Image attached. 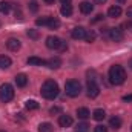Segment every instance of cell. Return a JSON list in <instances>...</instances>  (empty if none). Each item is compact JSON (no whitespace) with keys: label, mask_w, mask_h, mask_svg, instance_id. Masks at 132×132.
I'll return each instance as SVG.
<instances>
[{"label":"cell","mask_w":132,"mask_h":132,"mask_svg":"<svg viewBox=\"0 0 132 132\" xmlns=\"http://www.w3.org/2000/svg\"><path fill=\"white\" fill-rule=\"evenodd\" d=\"M109 80L112 85H123L126 80V71L123 69V66L114 65L109 69Z\"/></svg>","instance_id":"cell-1"},{"label":"cell","mask_w":132,"mask_h":132,"mask_svg":"<svg viewBox=\"0 0 132 132\" xmlns=\"http://www.w3.org/2000/svg\"><path fill=\"white\" fill-rule=\"evenodd\" d=\"M42 95L46 100H54L57 95H59V85L57 81L54 80H46L43 85H42Z\"/></svg>","instance_id":"cell-2"},{"label":"cell","mask_w":132,"mask_h":132,"mask_svg":"<svg viewBox=\"0 0 132 132\" xmlns=\"http://www.w3.org/2000/svg\"><path fill=\"white\" fill-rule=\"evenodd\" d=\"M65 91L69 97H78L81 92V85L78 80H68L65 83Z\"/></svg>","instance_id":"cell-3"},{"label":"cell","mask_w":132,"mask_h":132,"mask_svg":"<svg viewBox=\"0 0 132 132\" xmlns=\"http://www.w3.org/2000/svg\"><path fill=\"white\" fill-rule=\"evenodd\" d=\"M14 98V88L9 83H3L0 86V100L3 103H8Z\"/></svg>","instance_id":"cell-4"},{"label":"cell","mask_w":132,"mask_h":132,"mask_svg":"<svg viewBox=\"0 0 132 132\" xmlns=\"http://www.w3.org/2000/svg\"><path fill=\"white\" fill-rule=\"evenodd\" d=\"M109 38H111L112 42H121V40L125 38L123 31L118 29V28H111V29H109Z\"/></svg>","instance_id":"cell-5"},{"label":"cell","mask_w":132,"mask_h":132,"mask_svg":"<svg viewBox=\"0 0 132 132\" xmlns=\"http://www.w3.org/2000/svg\"><path fill=\"white\" fill-rule=\"evenodd\" d=\"M100 94V88L95 81H89L88 83V97L89 98H95Z\"/></svg>","instance_id":"cell-6"},{"label":"cell","mask_w":132,"mask_h":132,"mask_svg":"<svg viewBox=\"0 0 132 132\" xmlns=\"http://www.w3.org/2000/svg\"><path fill=\"white\" fill-rule=\"evenodd\" d=\"M60 38L59 37H55V35H49L48 38H46V46L49 48V49H59V46H60Z\"/></svg>","instance_id":"cell-7"},{"label":"cell","mask_w":132,"mask_h":132,"mask_svg":"<svg viewBox=\"0 0 132 132\" xmlns=\"http://www.w3.org/2000/svg\"><path fill=\"white\" fill-rule=\"evenodd\" d=\"M71 35H72V38H75V40H81V38L86 37V29H85L83 26H77V28L72 29Z\"/></svg>","instance_id":"cell-8"},{"label":"cell","mask_w":132,"mask_h":132,"mask_svg":"<svg viewBox=\"0 0 132 132\" xmlns=\"http://www.w3.org/2000/svg\"><path fill=\"white\" fill-rule=\"evenodd\" d=\"M20 40L19 38H14V37H11V38H8V42H6V48L9 49V51H19L20 49Z\"/></svg>","instance_id":"cell-9"},{"label":"cell","mask_w":132,"mask_h":132,"mask_svg":"<svg viewBox=\"0 0 132 132\" xmlns=\"http://www.w3.org/2000/svg\"><path fill=\"white\" fill-rule=\"evenodd\" d=\"M14 80H15V85H17L19 88H25V86L28 85V77H26V74H17Z\"/></svg>","instance_id":"cell-10"},{"label":"cell","mask_w":132,"mask_h":132,"mask_svg":"<svg viewBox=\"0 0 132 132\" xmlns=\"http://www.w3.org/2000/svg\"><path fill=\"white\" fill-rule=\"evenodd\" d=\"M108 15H109V17H112V19H117V17H120V15H121V8H120L118 5H114V6H111V8L108 9Z\"/></svg>","instance_id":"cell-11"},{"label":"cell","mask_w":132,"mask_h":132,"mask_svg":"<svg viewBox=\"0 0 132 132\" xmlns=\"http://www.w3.org/2000/svg\"><path fill=\"white\" fill-rule=\"evenodd\" d=\"M80 11H81L83 14H91V12L94 11V5H92L91 2H81V3H80Z\"/></svg>","instance_id":"cell-12"},{"label":"cell","mask_w":132,"mask_h":132,"mask_svg":"<svg viewBox=\"0 0 132 132\" xmlns=\"http://www.w3.org/2000/svg\"><path fill=\"white\" fill-rule=\"evenodd\" d=\"M59 125H60L62 128H69V126L72 125V117H71V115H60Z\"/></svg>","instance_id":"cell-13"},{"label":"cell","mask_w":132,"mask_h":132,"mask_svg":"<svg viewBox=\"0 0 132 132\" xmlns=\"http://www.w3.org/2000/svg\"><path fill=\"white\" fill-rule=\"evenodd\" d=\"M46 66L51 68V69H59V68L62 66V60H60L59 57H52V59H49V60L46 62Z\"/></svg>","instance_id":"cell-14"},{"label":"cell","mask_w":132,"mask_h":132,"mask_svg":"<svg viewBox=\"0 0 132 132\" xmlns=\"http://www.w3.org/2000/svg\"><path fill=\"white\" fill-rule=\"evenodd\" d=\"M46 26H48L49 29H59V28H60V20H59L57 17H48Z\"/></svg>","instance_id":"cell-15"},{"label":"cell","mask_w":132,"mask_h":132,"mask_svg":"<svg viewBox=\"0 0 132 132\" xmlns=\"http://www.w3.org/2000/svg\"><path fill=\"white\" fill-rule=\"evenodd\" d=\"M77 115H78V118L86 120V118L91 117V112H89V109H86V108H78V109H77Z\"/></svg>","instance_id":"cell-16"},{"label":"cell","mask_w":132,"mask_h":132,"mask_svg":"<svg viewBox=\"0 0 132 132\" xmlns=\"http://www.w3.org/2000/svg\"><path fill=\"white\" fill-rule=\"evenodd\" d=\"M11 59L8 57V55H0V68L2 69H8L9 66H11Z\"/></svg>","instance_id":"cell-17"},{"label":"cell","mask_w":132,"mask_h":132,"mask_svg":"<svg viewBox=\"0 0 132 132\" xmlns=\"http://www.w3.org/2000/svg\"><path fill=\"white\" fill-rule=\"evenodd\" d=\"M60 12H62V15H65V17H71V15H72V6H71L69 3H68V5H62Z\"/></svg>","instance_id":"cell-18"},{"label":"cell","mask_w":132,"mask_h":132,"mask_svg":"<svg viewBox=\"0 0 132 132\" xmlns=\"http://www.w3.org/2000/svg\"><path fill=\"white\" fill-rule=\"evenodd\" d=\"M28 65L45 66V65H46V60H43V59H38V57H29V59H28Z\"/></svg>","instance_id":"cell-19"},{"label":"cell","mask_w":132,"mask_h":132,"mask_svg":"<svg viewBox=\"0 0 132 132\" xmlns=\"http://www.w3.org/2000/svg\"><path fill=\"white\" fill-rule=\"evenodd\" d=\"M109 125H111V128H114V129H120V128H121V118L112 117V118L109 120Z\"/></svg>","instance_id":"cell-20"},{"label":"cell","mask_w":132,"mask_h":132,"mask_svg":"<svg viewBox=\"0 0 132 132\" xmlns=\"http://www.w3.org/2000/svg\"><path fill=\"white\" fill-rule=\"evenodd\" d=\"M92 117H94V120L101 121V120L106 117V114H104V111H103V109H95V111H94V114H92Z\"/></svg>","instance_id":"cell-21"},{"label":"cell","mask_w":132,"mask_h":132,"mask_svg":"<svg viewBox=\"0 0 132 132\" xmlns=\"http://www.w3.org/2000/svg\"><path fill=\"white\" fill-rule=\"evenodd\" d=\"M54 131V126L51 123H42L38 126V132H52Z\"/></svg>","instance_id":"cell-22"},{"label":"cell","mask_w":132,"mask_h":132,"mask_svg":"<svg viewBox=\"0 0 132 132\" xmlns=\"http://www.w3.org/2000/svg\"><path fill=\"white\" fill-rule=\"evenodd\" d=\"M25 108H26L28 111H35V109H38V103H37L35 100H28V101L25 103Z\"/></svg>","instance_id":"cell-23"},{"label":"cell","mask_w":132,"mask_h":132,"mask_svg":"<svg viewBox=\"0 0 132 132\" xmlns=\"http://www.w3.org/2000/svg\"><path fill=\"white\" fill-rule=\"evenodd\" d=\"M11 11V3L8 2H0V12L2 14H8Z\"/></svg>","instance_id":"cell-24"},{"label":"cell","mask_w":132,"mask_h":132,"mask_svg":"<svg viewBox=\"0 0 132 132\" xmlns=\"http://www.w3.org/2000/svg\"><path fill=\"white\" fill-rule=\"evenodd\" d=\"M28 5H29V11H31V12H37V11H38V3H37V0H31Z\"/></svg>","instance_id":"cell-25"},{"label":"cell","mask_w":132,"mask_h":132,"mask_svg":"<svg viewBox=\"0 0 132 132\" xmlns=\"http://www.w3.org/2000/svg\"><path fill=\"white\" fill-rule=\"evenodd\" d=\"M85 40H86L88 43H92V42L95 40V32H94V31H91V32H86V37H85Z\"/></svg>","instance_id":"cell-26"},{"label":"cell","mask_w":132,"mask_h":132,"mask_svg":"<svg viewBox=\"0 0 132 132\" xmlns=\"http://www.w3.org/2000/svg\"><path fill=\"white\" fill-rule=\"evenodd\" d=\"M48 23V17H42V19H37L35 20V25L37 26H45Z\"/></svg>","instance_id":"cell-27"},{"label":"cell","mask_w":132,"mask_h":132,"mask_svg":"<svg viewBox=\"0 0 132 132\" xmlns=\"http://www.w3.org/2000/svg\"><path fill=\"white\" fill-rule=\"evenodd\" d=\"M28 37H31V38H34V40H37V38L40 37V34H38V31H35V29H29V31H28Z\"/></svg>","instance_id":"cell-28"},{"label":"cell","mask_w":132,"mask_h":132,"mask_svg":"<svg viewBox=\"0 0 132 132\" xmlns=\"http://www.w3.org/2000/svg\"><path fill=\"white\" fill-rule=\"evenodd\" d=\"M88 125L86 123H80L78 126H77V132H88Z\"/></svg>","instance_id":"cell-29"},{"label":"cell","mask_w":132,"mask_h":132,"mask_svg":"<svg viewBox=\"0 0 132 132\" xmlns=\"http://www.w3.org/2000/svg\"><path fill=\"white\" fill-rule=\"evenodd\" d=\"M94 132H108V128L103 126V125H98V126L94 128Z\"/></svg>","instance_id":"cell-30"},{"label":"cell","mask_w":132,"mask_h":132,"mask_svg":"<svg viewBox=\"0 0 132 132\" xmlns=\"http://www.w3.org/2000/svg\"><path fill=\"white\" fill-rule=\"evenodd\" d=\"M66 49H68V43L62 40L60 42V46H59V51H66Z\"/></svg>","instance_id":"cell-31"},{"label":"cell","mask_w":132,"mask_h":132,"mask_svg":"<svg viewBox=\"0 0 132 132\" xmlns=\"http://www.w3.org/2000/svg\"><path fill=\"white\" fill-rule=\"evenodd\" d=\"M100 20H103V14H98V15H95V19H92L91 20V23H97Z\"/></svg>","instance_id":"cell-32"},{"label":"cell","mask_w":132,"mask_h":132,"mask_svg":"<svg viewBox=\"0 0 132 132\" xmlns=\"http://www.w3.org/2000/svg\"><path fill=\"white\" fill-rule=\"evenodd\" d=\"M59 112H60V108H57V106H54V108L49 109V114H52V115L54 114H59Z\"/></svg>","instance_id":"cell-33"},{"label":"cell","mask_w":132,"mask_h":132,"mask_svg":"<svg viewBox=\"0 0 132 132\" xmlns=\"http://www.w3.org/2000/svg\"><path fill=\"white\" fill-rule=\"evenodd\" d=\"M123 101H132V94H129V95H125V97H123Z\"/></svg>","instance_id":"cell-34"},{"label":"cell","mask_w":132,"mask_h":132,"mask_svg":"<svg viewBox=\"0 0 132 132\" xmlns=\"http://www.w3.org/2000/svg\"><path fill=\"white\" fill-rule=\"evenodd\" d=\"M126 14H128V17H131V19H132V6H131V8H128Z\"/></svg>","instance_id":"cell-35"},{"label":"cell","mask_w":132,"mask_h":132,"mask_svg":"<svg viewBox=\"0 0 132 132\" xmlns=\"http://www.w3.org/2000/svg\"><path fill=\"white\" fill-rule=\"evenodd\" d=\"M62 2V5H68V3H71V0H60Z\"/></svg>","instance_id":"cell-36"},{"label":"cell","mask_w":132,"mask_h":132,"mask_svg":"<svg viewBox=\"0 0 132 132\" xmlns=\"http://www.w3.org/2000/svg\"><path fill=\"white\" fill-rule=\"evenodd\" d=\"M115 2H117V3H120V5H123V3H125L126 0H115Z\"/></svg>","instance_id":"cell-37"},{"label":"cell","mask_w":132,"mask_h":132,"mask_svg":"<svg viewBox=\"0 0 132 132\" xmlns=\"http://www.w3.org/2000/svg\"><path fill=\"white\" fill-rule=\"evenodd\" d=\"M45 2H46V3H48V5H51V3H54V2H55V0H45Z\"/></svg>","instance_id":"cell-38"},{"label":"cell","mask_w":132,"mask_h":132,"mask_svg":"<svg viewBox=\"0 0 132 132\" xmlns=\"http://www.w3.org/2000/svg\"><path fill=\"white\" fill-rule=\"evenodd\" d=\"M97 2H98V3H104V2H106V0H97Z\"/></svg>","instance_id":"cell-39"},{"label":"cell","mask_w":132,"mask_h":132,"mask_svg":"<svg viewBox=\"0 0 132 132\" xmlns=\"http://www.w3.org/2000/svg\"><path fill=\"white\" fill-rule=\"evenodd\" d=\"M129 66H131V69H132V59L129 60Z\"/></svg>","instance_id":"cell-40"},{"label":"cell","mask_w":132,"mask_h":132,"mask_svg":"<svg viewBox=\"0 0 132 132\" xmlns=\"http://www.w3.org/2000/svg\"><path fill=\"white\" fill-rule=\"evenodd\" d=\"M131 131H132V126H131Z\"/></svg>","instance_id":"cell-41"},{"label":"cell","mask_w":132,"mask_h":132,"mask_svg":"<svg viewBox=\"0 0 132 132\" xmlns=\"http://www.w3.org/2000/svg\"><path fill=\"white\" fill-rule=\"evenodd\" d=\"M0 132H5V131H0Z\"/></svg>","instance_id":"cell-42"}]
</instances>
